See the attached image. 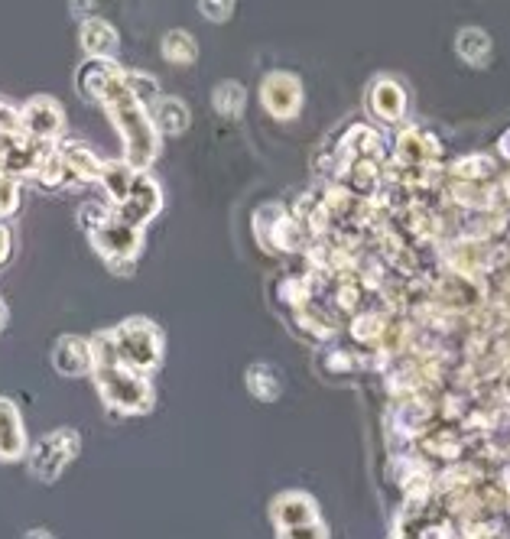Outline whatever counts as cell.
<instances>
[{"label":"cell","instance_id":"38","mask_svg":"<svg viewBox=\"0 0 510 539\" xmlns=\"http://www.w3.org/2000/svg\"><path fill=\"white\" fill-rule=\"evenodd\" d=\"M23 539H56V536H52L49 530L39 527V530H26V533H23Z\"/></svg>","mask_w":510,"mask_h":539},{"label":"cell","instance_id":"41","mask_svg":"<svg viewBox=\"0 0 510 539\" xmlns=\"http://www.w3.org/2000/svg\"><path fill=\"white\" fill-rule=\"evenodd\" d=\"M7 140H10V137H0V160H4V150H7Z\"/></svg>","mask_w":510,"mask_h":539},{"label":"cell","instance_id":"17","mask_svg":"<svg viewBox=\"0 0 510 539\" xmlns=\"http://www.w3.org/2000/svg\"><path fill=\"white\" fill-rule=\"evenodd\" d=\"M247 390L254 393L257 400H277L283 393V380L277 374V367L273 364H254L251 371H247Z\"/></svg>","mask_w":510,"mask_h":539},{"label":"cell","instance_id":"16","mask_svg":"<svg viewBox=\"0 0 510 539\" xmlns=\"http://www.w3.org/2000/svg\"><path fill=\"white\" fill-rule=\"evenodd\" d=\"M134 182H137V169L124 163V160H111V163H104L101 169V186L108 189V199L114 202V208L121 205L130 189H134Z\"/></svg>","mask_w":510,"mask_h":539},{"label":"cell","instance_id":"31","mask_svg":"<svg viewBox=\"0 0 510 539\" xmlns=\"http://www.w3.org/2000/svg\"><path fill=\"white\" fill-rule=\"evenodd\" d=\"M199 13L208 20H215V23H225V20H231L234 4H231V0H202Z\"/></svg>","mask_w":510,"mask_h":539},{"label":"cell","instance_id":"7","mask_svg":"<svg viewBox=\"0 0 510 539\" xmlns=\"http://www.w3.org/2000/svg\"><path fill=\"white\" fill-rule=\"evenodd\" d=\"M260 101H264V108L273 117L290 121V117H296L299 104H303V85L290 72H270L264 78V85H260Z\"/></svg>","mask_w":510,"mask_h":539},{"label":"cell","instance_id":"23","mask_svg":"<svg viewBox=\"0 0 510 539\" xmlns=\"http://www.w3.org/2000/svg\"><path fill=\"white\" fill-rule=\"evenodd\" d=\"M452 176H459V182L488 179V176H494V160H491V156H465V160L455 163Z\"/></svg>","mask_w":510,"mask_h":539},{"label":"cell","instance_id":"37","mask_svg":"<svg viewBox=\"0 0 510 539\" xmlns=\"http://www.w3.org/2000/svg\"><path fill=\"white\" fill-rule=\"evenodd\" d=\"M423 539H449V527H429Z\"/></svg>","mask_w":510,"mask_h":539},{"label":"cell","instance_id":"13","mask_svg":"<svg viewBox=\"0 0 510 539\" xmlns=\"http://www.w3.org/2000/svg\"><path fill=\"white\" fill-rule=\"evenodd\" d=\"M78 39H82V49L88 52V59H114L117 56V46H121V39H117V30L101 17H91L82 23V30H78Z\"/></svg>","mask_w":510,"mask_h":539},{"label":"cell","instance_id":"19","mask_svg":"<svg viewBox=\"0 0 510 539\" xmlns=\"http://www.w3.org/2000/svg\"><path fill=\"white\" fill-rule=\"evenodd\" d=\"M36 182L43 189H65L72 182L69 166H65L62 153H59V143L43 156V163H39V173H36Z\"/></svg>","mask_w":510,"mask_h":539},{"label":"cell","instance_id":"2","mask_svg":"<svg viewBox=\"0 0 510 539\" xmlns=\"http://www.w3.org/2000/svg\"><path fill=\"white\" fill-rule=\"evenodd\" d=\"M95 387H98V397L104 400L108 410H117L124 416H140V413H150L153 410V384L150 377L127 371V367H98L95 374Z\"/></svg>","mask_w":510,"mask_h":539},{"label":"cell","instance_id":"27","mask_svg":"<svg viewBox=\"0 0 510 539\" xmlns=\"http://www.w3.org/2000/svg\"><path fill=\"white\" fill-rule=\"evenodd\" d=\"M452 199L465 208H485V205H491V189L472 186V182H455Z\"/></svg>","mask_w":510,"mask_h":539},{"label":"cell","instance_id":"6","mask_svg":"<svg viewBox=\"0 0 510 539\" xmlns=\"http://www.w3.org/2000/svg\"><path fill=\"white\" fill-rule=\"evenodd\" d=\"M163 208V192L160 186L153 182L150 173H137V182H134V189H130V195L114 208V215L127 221V225H134V228H143L147 221L156 218V212Z\"/></svg>","mask_w":510,"mask_h":539},{"label":"cell","instance_id":"9","mask_svg":"<svg viewBox=\"0 0 510 539\" xmlns=\"http://www.w3.org/2000/svg\"><path fill=\"white\" fill-rule=\"evenodd\" d=\"M52 367L62 377H85L95 374V351H91V338L82 335H62L52 345Z\"/></svg>","mask_w":510,"mask_h":539},{"label":"cell","instance_id":"26","mask_svg":"<svg viewBox=\"0 0 510 539\" xmlns=\"http://www.w3.org/2000/svg\"><path fill=\"white\" fill-rule=\"evenodd\" d=\"M397 156L403 163H410V166H420L423 163V137H420V130H403L400 140H397Z\"/></svg>","mask_w":510,"mask_h":539},{"label":"cell","instance_id":"25","mask_svg":"<svg viewBox=\"0 0 510 539\" xmlns=\"http://www.w3.org/2000/svg\"><path fill=\"white\" fill-rule=\"evenodd\" d=\"M286 218V212L280 205H264V208H257V215H254V228H257V238L260 244H267L273 241V234H277L280 228V221Z\"/></svg>","mask_w":510,"mask_h":539},{"label":"cell","instance_id":"11","mask_svg":"<svg viewBox=\"0 0 510 539\" xmlns=\"http://www.w3.org/2000/svg\"><path fill=\"white\" fill-rule=\"evenodd\" d=\"M273 520H277L280 530L306 527V523H319V507L309 494L290 491V494L277 497V504H273Z\"/></svg>","mask_w":510,"mask_h":539},{"label":"cell","instance_id":"39","mask_svg":"<svg viewBox=\"0 0 510 539\" xmlns=\"http://www.w3.org/2000/svg\"><path fill=\"white\" fill-rule=\"evenodd\" d=\"M7 319H10V315H7V306H4V296H0V332H4Z\"/></svg>","mask_w":510,"mask_h":539},{"label":"cell","instance_id":"4","mask_svg":"<svg viewBox=\"0 0 510 539\" xmlns=\"http://www.w3.org/2000/svg\"><path fill=\"white\" fill-rule=\"evenodd\" d=\"M20 121H23V137L43 143V147H56L65 134V111L49 95H36L26 101L20 108Z\"/></svg>","mask_w":510,"mask_h":539},{"label":"cell","instance_id":"42","mask_svg":"<svg viewBox=\"0 0 510 539\" xmlns=\"http://www.w3.org/2000/svg\"><path fill=\"white\" fill-rule=\"evenodd\" d=\"M504 189H507V195H510V176L504 179Z\"/></svg>","mask_w":510,"mask_h":539},{"label":"cell","instance_id":"33","mask_svg":"<svg viewBox=\"0 0 510 539\" xmlns=\"http://www.w3.org/2000/svg\"><path fill=\"white\" fill-rule=\"evenodd\" d=\"M306 293H309V289H306V283H303V280H299V276L283 286V296L290 299L293 306H303V302H306Z\"/></svg>","mask_w":510,"mask_h":539},{"label":"cell","instance_id":"20","mask_svg":"<svg viewBox=\"0 0 510 539\" xmlns=\"http://www.w3.org/2000/svg\"><path fill=\"white\" fill-rule=\"evenodd\" d=\"M455 46H459V56L468 65H478V69H481V65L491 62V39H488V33L475 30V26H472V30H462L459 43H455Z\"/></svg>","mask_w":510,"mask_h":539},{"label":"cell","instance_id":"12","mask_svg":"<svg viewBox=\"0 0 510 539\" xmlns=\"http://www.w3.org/2000/svg\"><path fill=\"white\" fill-rule=\"evenodd\" d=\"M59 153H62L65 166H69L72 182H101L104 163L98 160L95 150H91L88 143L75 140V137H62L59 140Z\"/></svg>","mask_w":510,"mask_h":539},{"label":"cell","instance_id":"24","mask_svg":"<svg viewBox=\"0 0 510 539\" xmlns=\"http://www.w3.org/2000/svg\"><path fill=\"white\" fill-rule=\"evenodd\" d=\"M20 202H23V182L0 176V225H7V218L20 212Z\"/></svg>","mask_w":510,"mask_h":539},{"label":"cell","instance_id":"35","mask_svg":"<svg viewBox=\"0 0 510 539\" xmlns=\"http://www.w3.org/2000/svg\"><path fill=\"white\" fill-rule=\"evenodd\" d=\"M108 270H111L114 276H134V270H137V260H111Z\"/></svg>","mask_w":510,"mask_h":539},{"label":"cell","instance_id":"8","mask_svg":"<svg viewBox=\"0 0 510 539\" xmlns=\"http://www.w3.org/2000/svg\"><path fill=\"white\" fill-rule=\"evenodd\" d=\"M52 147H43V143H36L30 137H10L7 140V150H4V160H0V176H7V179H17L23 182L26 176H33L39 173V163H43V156L49 153Z\"/></svg>","mask_w":510,"mask_h":539},{"label":"cell","instance_id":"1","mask_svg":"<svg viewBox=\"0 0 510 539\" xmlns=\"http://www.w3.org/2000/svg\"><path fill=\"white\" fill-rule=\"evenodd\" d=\"M114 348H117V361L121 367L134 374L147 377L150 371H156L163 361V332L160 325L143 319V315H134V319H124L117 328H111Z\"/></svg>","mask_w":510,"mask_h":539},{"label":"cell","instance_id":"29","mask_svg":"<svg viewBox=\"0 0 510 539\" xmlns=\"http://www.w3.org/2000/svg\"><path fill=\"white\" fill-rule=\"evenodd\" d=\"M23 134V121H20V108L0 101V137H17Z\"/></svg>","mask_w":510,"mask_h":539},{"label":"cell","instance_id":"3","mask_svg":"<svg viewBox=\"0 0 510 539\" xmlns=\"http://www.w3.org/2000/svg\"><path fill=\"white\" fill-rule=\"evenodd\" d=\"M82 452V436L75 429L62 426L52 429L46 436H39L30 445V455H26V468L39 484H56L62 478V471L69 468L72 458Z\"/></svg>","mask_w":510,"mask_h":539},{"label":"cell","instance_id":"5","mask_svg":"<svg viewBox=\"0 0 510 539\" xmlns=\"http://www.w3.org/2000/svg\"><path fill=\"white\" fill-rule=\"evenodd\" d=\"M88 241L104 257V264H111V260H137L140 247H143V228L127 225V221L114 215L108 225L91 231Z\"/></svg>","mask_w":510,"mask_h":539},{"label":"cell","instance_id":"15","mask_svg":"<svg viewBox=\"0 0 510 539\" xmlns=\"http://www.w3.org/2000/svg\"><path fill=\"white\" fill-rule=\"evenodd\" d=\"M150 117H153L156 130L166 137L186 134V127H189V108H186V101H179V98H160L153 104Z\"/></svg>","mask_w":510,"mask_h":539},{"label":"cell","instance_id":"34","mask_svg":"<svg viewBox=\"0 0 510 539\" xmlns=\"http://www.w3.org/2000/svg\"><path fill=\"white\" fill-rule=\"evenodd\" d=\"M10 254H13V234H10L7 225H0V267L7 264Z\"/></svg>","mask_w":510,"mask_h":539},{"label":"cell","instance_id":"40","mask_svg":"<svg viewBox=\"0 0 510 539\" xmlns=\"http://www.w3.org/2000/svg\"><path fill=\"white\" fill-rule=\"evenodd\" d=\"M501 153H504V156H510V130L501 137Z\"/></svg>","mask_w":510,"mask_h":539},{"label":"cell","instance_id":"18","mask_svg":"<svg viewBox=\"0 0 510 539\" xmlns=\"http://www.w3.org/2000/svg\"><path fill=\"white\" fill-rule=\"evenodd\" d=\"M163 59L173 65H192L199 59V43H195V36L186 30H169L163 36Z\"/></svg>","mask_w":510,"mask_h":539},{"label":"cell","instance_id":"32","mask_svg":"<svg viewBox=\"0 0 510 539\" xmlns=\"http://www.w3.org/2000/svg\"><path fill=\"white\" fill-rule=\"evenodd\" d=\"M280 539H329L322 523H306V527H293V530H280Z\"/></svg>","mask_w":510,"mask_h":539},{"label":"cell","instance_id":"22","mask_svg":"<svg viewBox=\"0 0 510 539\" xmlns=\"http://www.w3.org/2000/svg\"><path fill=\"white\" fill-rule=\"evenodd\" d=\"M124 82L130 88V95H134L143 108L160 101V82H156L150 72H124Z\"/></svg>","mask_w":510,"mask_h":539},{"label":"cell","instance_id":"10","mask_svg":"<svg viewBox=\"0 0 510 539\" xmlns=\"http://www.w3.org/2000/svg\"><path fill=\"white\" fill-rule=\"evenodd\" d=\"M30 455V442H26L20 406L10 397H0V462H23Z\"/></svg>","mask_w":510,"mask_h":539},{"label":"cell","instance_id":"36","mask_svg":"<svg viewBox=\"0 0 510 539\" xmlns=\"http://www.w3.org/2000/svg\"><path fill=\"white\" fill-rule=\"evenodd\" d=\"M325 367H329V371H348L351 367V358L345 351H335V354H329V361H325Z\"/></svg>","mask_w":510,"mask_h":539},{"label":"cell","instance_id":"21","mask_svg":"<svg viewBox=\"0 0 510 539\" xmlns=\"http://www.w3.org/2000/svg\"><path fill=\"white\" fill-rule=\"evenodd\" d=\"M244 101H247V91L238 82H221L212 95V104L221 117H238L244 111Z\"/></svg>","mask_w":510,"mask_h":539},{"label":"cell","instance_id":"14","mask_svg":"<svg viewBox=\"0 0 510 539\" xmlns=\"http://www.w3.org/2000/svg\"><path fill=\"white\" fill-rule=\"evenodd\" d=\"M371 104L381 121H400V114L407 111V95L394 78H377L371 91Z\"/></svg>","mask_w":510,"mask_h":539},{"label":"cell","instance_id":"30","mask_svg":"<svg viewBox=\"0 0 510 539\" xmlns=\"http://www.w3.org/2000/svg\"><path fill=\"white\" fill-rule=\"evenodd\" d=\"M384 332H387V328H384L381 315H361V319L355 322V338L358 341H377Z\"/></svg>","mask_w":510,"mask_h":539},{"label":"cell","instance_id":"28","mask_svg":"<svg viewBox=\"0 0 510 539\" xmlns=\"http://www.w3.org/2000/svg\"><path fill=\"white\" fill-rule=\"evenodd\" d=\"M111 218H114V208L104 205V202H85L82 212H78V221H82V228H85L88 234L98 231L101 225H108Z\"/></svg>","mask_w":510,"mask_h":539}]
</instances>
